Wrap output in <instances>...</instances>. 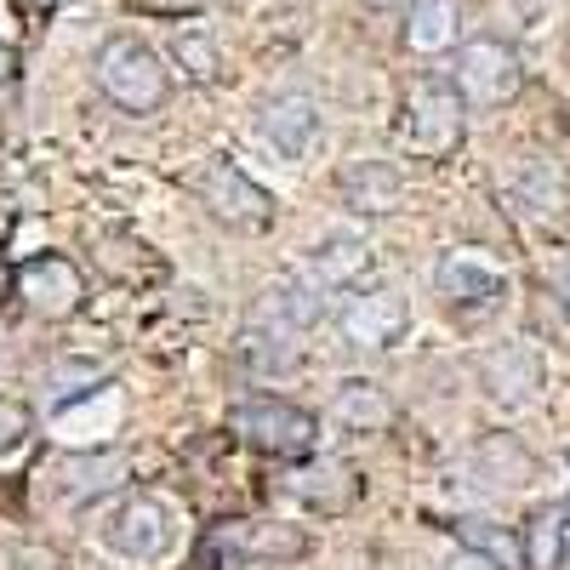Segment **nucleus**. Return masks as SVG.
<instances>
[{"label":"nucleus","mask_w":570,"mask_h":570,"mask_svg":"<svg viewBox=\"0 0 570 570\" xmlns=\"http://www.w3.org/2000/svg\"><path fill=\"white\" fill-rule=\"evenodd\" d=\"M325 314V297H320V285L314 279H297V285H274V292L263 297V320L279 325V331H308L314 320Z\"/></svg>","instance_id":"a211bd4d"},{"label":"nucleus","mask_w":570,"mask_h":570,"mask_svg":"<svg viewBox=\"0 0 570 570\" xmlns=\"http://www.w3.org/2000/svg\"><path fill=\"white\" fill-rule=\"evenodd\" d=\"M29 440V416H23V405H7L0 400V456H7L12 445H23Z\"/></svg>","instance_id":"b1692460"},{"label":"nucleus","mask_w":570,"mask_h":570,"mask_svg":"<svg viewBox=\"0 0 570 570\" xmlns=\"http://www.w3.org/2000/svg\"><path fill=\"white\" fill-rule=\"evenodd\" d=\"M337 422L348 428V434H383V428L394 422V405L376 383H343L337 389Z\"/></svg>","instance_id":"6ab92c4d"},{"label":"nucleus","mask_w":570,"mask_h":570,"mask_svg":"<svg viewBox=\"0 0 570 570\" xmlns=\"http://www.w3.org/2000/svg\"><path fill=\"white\" fill-rule=\"evenodd\" d=\"M18 297H23V308L29 314H40V320H69L80 303H86V279H80V268L69 263V257H29L23 268H18Z\"/></svg>","instance_id":"9d476101"},{"label":"nucleus","mask_w":570,"mask_h":570,"mask_svg":"<svg viewBox=\"0 0 570 570\" xmlns=\"http://www.w3.org/2000/svg\"><path fill=\"white\" fill-rule=\"evenodd\" d=\"M7 75H12V46L0 40V80H7Z\"/></svg>","instance_id":"a878e982"},{"label":"nucleus","mask_w":570,"mask_h":570,"mask_svg":"<svg viewBox=\"0 0 570 570\" xmlns=\"http://www.w3.org/2000/svg\"><path fill=\"white\" fill-rule=\"evenodd\" d=\"M480 389L497 405H531L542 389V354L531 343H497L480 354Z\"/></svg>","instance_id":"f8f14e48"},{"label":"nucleus","mask_w":570,"mask_h":570,"mask_svg":"<svg viewBox=\"0 0 570 570\" xmlns=\"http://www.w3.org/2000/svg\"><path fill=\"white\" fill-rule=\"evenodd\" d=\"M292 497L308 502V508H325V513H337L360 497V480H354V468L348 462H303L292 468Z\"/></svg>","instance_id":"2eb2a0df"},{"label":"nucleus","mask_w":570,"mask_h":570,"mask_svg":"<svg viewBox=\"0 0 570 570\" xmlns=\"http://www.w3.org/2000/svg\"><path fill=\"white\" fill-rule=\"evenodd\" d=\"M212 553L223 564H279L308 553V531L285 525V519H228L212 531Z\"/></svg>","instance_id":"0eeeda50"},{"label":"nucleus","mask_w":570,"mask_h":570,"mask_svg":"<svg viewBox=\"0 0 570 570\" xmlns=\"http://www.w3.org/2000/svg\"><path fill=\"white\" fill-rule=\"evenodd\" d=\"M434 292H440V303H445L451 314L473 320V314H491V308L502 303L508 279H502V268H497L491 257H480V252H445V257L434 263Z\"/></svg>","instance_id":"6e6552de"},{"label":"nucleus","mask_w":570,"mask_h":570,"mask_svg":"<svg viewBox=\"0 0 570 570\" xmlns=\"http://www.w3.org/2000/svg\"><path fill=\"white\" fill-rule=\"evenodd\" d=\"M564 303H570V274H564Z\"/></svg>","instance_id":"bb28decb"},{"label":"nucleus","mask_w":570,"mask_h":570,"mask_svg":"<svg viewBox=\"0 0 570 570\" xmlns=\"http://www.w3.org/2000/svg\"><path fill=\"white\" fill-rule=\"evenodd\" d=\"M337 195H343V206H348V212H360V217H383V212H394V206H400L405 177H400V166H394V160L365 155V160H348V166L337 171Z\"/></svg>","instance_id":"ddd939ff"},{"label":"nucleus","mask_w":570,"mask_h":570,"mask_svg":"<svg viewBox=\"0 0 570 570\" xmlns=\"http://www.w3.org/2000/svg\"><path fill=\"white\" fill-rule=\"evenodd\" d=\"M445 570H497L491 559H480V553H468V548H456L451 559H445Z\"/></svg>","instance_id":"393cba45"},{"label":"nucleus","mask_w":570,"mask_h":570,"mask_svg":"<svg viewBox=\"0 0 570 570\" xmlns=\"http://www.w3.org/2000/svg\"><path fill=\"white\" fill-rule=\"evenodd\" d=\"M234 434L263 456H308L320 440V416L292 400H246L234 405Z\"/></svg>","instance_id":"39448f33"},{"label":"nucleus","mask_w":570,"mask_h":570,"mask_svg":"<svg viewBox=\"0 0 570 570\" xmlns=\"http://www.w3.org/2000/svg\"><path fill=\"white\" fill-rule=\"evenodd\" d=\"M188 188H195V200L206 206V217H217L234 234H263L274 223V195L223 155H212L206 166L188 171Z\"/></svg>","instance_id":"f03ea898"},{"label":"nucleus","mask_w":570,"mask_h":570,"mask_svg":"<svg viewBox=\"0 0 570 570\" xmlns=\"http://www.w3.org/2000/svg\"><path fill=\"white\" fill-rule=\"evenodd\" d=\"M451 80L468 104L480 109H502L519 98V86H525V69H519V52L497 35H480V40H462L456 46V63H451Z\"/></svg>","instance_id":"7ed1b4c3"},{"label":"nucleus","mask_w":570,"mask_h":570,"mask_svg":"<svg viewBox=\"0 0 570 570\" xmlns=\"http://www.w3.org/2000/svg\"><path fill=\"white\" fill-rule=\"evenodd\" d=\"M462 109H468V98L456 91V80H416L405 91V120H400L405 149L434 155V160L451 155L462 142Z\"/></svg>","instance_id":"20e7f679"},{"label":"nucleus","mask_w":570,"mask_h":570,"mask_svg":"<svg viewBox=\"0 0 570 570\" xmlns=\"http://www.w3.org/2000/svg\"><path fill=\"white\" fill-rule=\"evenodd\" d=\"M257 137L268 142V149L279 160H303L308 142L320 137V109L308 91H274V98H263L257 109Z\"/></svg>","instance_id":"9b49d317"},{"label":"nucleus","mask_w":570,"mask_h":570,"mask_svg":"<svg viewBox=\"0 0 570 570\" xmlns=\"http://www.w3.org/2000/svg\"><path fill=\"white\" fill-rule=\"evenodd\" d=\"M104 542L120 553V559H137V564H155L177 548V513L160 502V497H126L109 525H104Z\"/></svg>","instance_id":"423d86ee"},{"label":"nucleus","mask_w":570,"mask_h":570,"mask_svg":"<svg viewBox=\"0 0 570 570\" xmlns=\"http://www.w3.org/2000/svg\"><path fill=\"white\" fill-rule=\"evenodd\" d=\"M177 63H188V75H200V80H212L217 75V40L206 35H195V29H183L177 35Z\"/></svg>","instance_id":"5701e85b"},{"label":"nucleus","mask_w":570,"mask_h":570,"mask_svg":"<svg viewBox=\"0 0 570 570\" xmlns=\"http://www.w3.org/2000/svg\"><path fill=\"white\" fill-rule=\"evenodd\" d=\"M91 75H98V91L126 109V115H155L166 98H171V63L155 52V46H142L131 35H115L98 46V63H91Z\"/></svg>","instance_id":"f257e3e1"},{"label":"nucleus","mask_w":570,"mask_h":570,"mask_svg":"<svg viewBox=\"0 0 570 570\" xmlns=\"http://www.w3.org/2000/svg\"><path fill=\"white\" fill-rule=\"evenodd\" d=\"M240 354L257 371H292L297 365V337H292V331H279V325H268V320H257L240 337Z\"/></svg>","instance_id":"412c9836"},{"label":"nucleus","mask_w":570,"mask_h":570,"mask_svg":"<svg viewBox=\"0 0 570 570\" xmlns=\"http://www.w3.org/2000/svg\"><path fill=\"white\" fill-rule=\"evenodd\" d=\"M376 7H389V0H376Z\"/></svg>","instance_id":"cd10ccee"},{"label":"nucleus","mask_w":570,"mask_h":570,"mask_svg":"<svg viewBox=\"0 0 570 570\" xmlns=\"http://www.w3.org/2000/svg\"><path fill=\"white\" fill-rule=\"evenodd\" d=\"M564 519H570V508H564V502H548L531 525H525V564H531V570H559Z\"/></svg>","instance_id":"aec40b11"},{"label":"nucleus","mask_w":570,"mask_h":570,"mask_svg":"<svg viewBox=\"0 0 570 570\" xmlns=\"http://www.w3.org/2000/svg\"><path fill=\"white\" fill-rule=\"evenodd\" d=\"M462 35V7L456 0H411L405 12V46L411 52H445Z\"/></svg>","instance_id":"f3484780"},{"label":"nucleus","mask_w":570,"mask_h":570,"mask_svg":"<svg viewBox=\"0 0 570 570\" xmlns=\"http://www.w3.org/2000/svg\"><path fill=\"white\" fill-rule=\"evenodd\" d=\"M456 542L468 548V553H480V559H491L497 570H531L525 564V537H519L513 525H497V519H456Z\"/></svg>","instance_id":"dca6fc26"},{"label":"nucleus","mask_w":570,"mask_h":570,"mask_svg":"<svg viewBox=\"0 0 570 570\" xmlns=\"http://www.w3.org/2000/svg\"><path fill=\"white\" fill-rule=\"evenodd\" d=\"M120 480H126V456H120V451H69V456L52 468V485H58V497H63L69 508L109 497Z\"/></svg>","instance_id":"4468645a"},{"label":"nucleus","mask_w":570,"mask_h":570,"mask_svg":"<svg viewBox=\"0 0 570 570\" xmlns=\"http://www.w3.org/2000/svg\"><path fill=\"white\" fill-rule=\"evenodd\" d=\"M411 331V303L394 292V285H365L343 303V337L354 348H394Z\"/></svg>","instance_id":"1a4fd4ad"},{"label":"nucleus","mask_w":570,"mask_h":570,"mask_svg":"<svg viewBox=\"0 0 570 570\" xmlns=\"http://www.w3.org/2000/svg\"><path fill=\"white\" fill-rule=\"evenodd\" d=\"M513 183H519V212H531V217H548L553 212V200H559V177L542 166V160H525L513 171Z\"/></svg>","instance_id":"4be33fe9"}]
</instances>
